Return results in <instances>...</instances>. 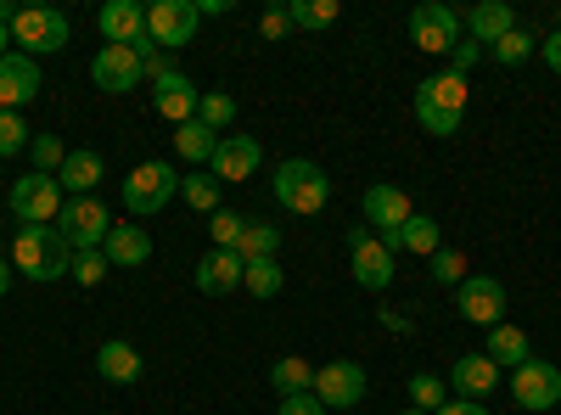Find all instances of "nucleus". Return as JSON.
<instances>
[{"instance_id": "f3484780", "label": "nucleus", "mask_w": 561, "mask_h": 415, "mask_svg": "<svg viewBox=\"0 0 561 415\" xmlns=\"http://www.w3.org/2000/svg\"><path fill=\"white\" fill-rule=\"evenodd\" d=\"M96 28H102V39L107 45H147L152 34H147V7H135V0H107V7L96 12Z\"/></svg>"}, {"instance_id": "1a4fd4ad", "label": "nucleus", "mask_w": 561, "mask_h": 415, "mask_svg": "<svg viewBox=\"0 0 561 415\" xmlns=\"http://www.w3.org/2000/svg\"><path fill=\"white\" fill-rule=\"evenodd\" d=\"M197 7L192 0H152L147 7V34L158 51H180V45H192L197 39Z\"/></svg>"}, {"instance_id": "9d476101", "label": "nucleus", "mask_w": 561, "mask_h": 415, "mask_svg": "<svg viewBox=\"0 0 561 415\" xmlns=\"http://www.w3.org/2000/svg\"><path fill=\"white\" fill-rule=\"evenodd\" d=\"M410 39H415V51H427V57H449L460 45V18L444 0H427V7L410 12Z\"/></svg>"}, {"instance_id": "ea45409f", "label": "nucleus", "mask_w": 561, "mask_h": 415, "mask_svg": "<svg viewBox=\"0 0 561 415\" xmlns=\"http://www.w3.org/2000/svg\"><path fill=\"white\" fill-rule=\"evenodd\" d=\"M107 269H113V264H107L102 247H96V253H73V281H79V287H102Z\"/></svg>"}, {"instance_id": "7ed1b4c3", "label": "nucleus", "mask_w": 561, "mask_h": 415, "mask_svg": "<svg viewBox=\"0 0 561 415\" xmlns=\"http://www.w3.org/2000/svg\"><path fill=\"white\" fill-rule=\"evenodd\" d=\"M466 118V79L460 73H433L415 84V124L427 135H455Z\"/></svg>"}, {"instance_id": "4468645a", "label": "nucleus", "mask_w": 561, "mask_h": 415, "mask_svg": "<svg viewBox=\"0 0 561 415\" xmlns=\"http://www.w3.org/2000/svg\"><path fill=\"white\" fill-rule=\"evenodd\" d=\"M359 208H365L370 230H377V237H382V247L393 253V237L404 230V219L415 214V208H410V197H404L399 186H370V192L359 197Z\"/></svg>"}, {"instance_id": "393cba45", "label": "nucleus", "mask_w": 561, "mask_h": 415, "mask_svg": "<svg viewBox=\"0 0 561 415\" xmlns=\"http://www.w3.org/2000/svg\"><path fill=\"white\" fill-rule=\"evenodd\" d=\"M466 28H472V39H478V45H500L511 28H517V12H511L505 0H483V7L466 12Z\"/></svg>"}, {"instance_id": "a19ab883", "label": "nucleus", "mask_w": 561, "mask_h": 415, "mask_svg": "<svg viewBox=\"0 0 561 415\" xmlns=\"http://www.w3.org/2000/svg\"><path fill=\"white\" fill-rule=\"evenodd\" d=\"M460 269H466V258H460V253H449V247H438V253H433V281H438V287H460V281H466Z\"/></svg>"}, {"instance_id": "473e14b6", "label": "nucleus", "mask_w": 561, "mask_h": 415, "mask_svg": "<svg viewBox=\"0 0 561 415\" xmlns=\"http://www.w3.org/2000/svg\"><path fill=\"white\" fill-rule=\"evenodd\" d=\"M197 118L214 129V135H225L230 124H237V96H225V90H203V102H197Z\"/></svg>"}, {"instance_id": "4c0bfd02", "label": "nucleus", "mask_w": 561, "mask_h": 415, "mask_svg": "<svg viewBox=\"0 0 561 415\" xmlns=\"http://www.w3.org/2000/svg\"><path fill=\"white\" fill-rule=\"evenodd\" d=\"M28 141H34V135H28L23 113H0V158H18Z\"/></svg>"}, {"instance_id": "5701e85b", "label": "nucleus", "mask_w": 561, "mask_h": 415, "mask_svg": "<svg viewBox=\"0 0 561 415\" xmlns=\"http://www.w3.org/2000/svg\"><path fill=\"white\" fill-rule=\"evenodd\" d=\"M242 269H248V264L230 253V247H214V253L197 264V287H203L208 298H225V292L242 287Z\"/></svg>"}, {"instance_id": "f03ea898", "label": "nucleus", "mask_w": 561, "mask_h": 415, "mask_svg": "<svg viewBox=\"0 0 561 415\" xmlns=\"http://www.w3.org/2000/svg\"><path fill=\"white\" fill-rule=\"evenodd\" d=\"M270 192H275V203L287 208V214H320L325 203H332V180H325V169L320 163H309V158H287L275 169V180H270Z\"/></svg>"}, {"instance_id": "2f4dec72", "label": "nucleus", "mask_w": 561, "mask_h": 415, "mask_svg": "<svg viewBox=\"0 0 561 415\" xmlns=\"http://www.w3.org/2000/svg\"><path fill=\"white\" fill-rule=\"evenodd\" d=\"M280 281H287V275H280V258H253V264L242 269V287H248L253 298H275Z\"/></svg>"}, {"instance_id": "a878e982", "label": "nucleus", "mask_w": 561, "mask_h": 415, "mask_svg": "<svg viewBox=\"0 0 561 415\" xmlns=\"http://www.w3.org/2000/svg\"><path fill=\"white\" fill-rule=\"evenodd\" d=\"M219 141H225V135H214L203 118H192V124H180V129H174V152H180L185 163H214Z\"/></svg>"}, {"instance_id": "bb28decb", "label": "nucleus", "mask_w": 561, "mask_h": 415, "mask_svg": "<svg viewBox=\"0 0 561 415\" xmlns=\"http://www.w3.org/2000/svg\"><path fill=\"white\" fill-rule=\"evenodd\" d=\"M494 365H511V371H517L523 359H534V348H528V332L523 326H511V320H500V326L489 332V348H483Z\"/></svg>"}, {"instance_id": "8fccbe9b", "label": "nucleus", "mask_w": 561, "mask_h": 415, "mask_svg": "<svg viewBox=\"0 0 561 415\" xmlns=\"http://www.w3.org/2000/svg\"><path fill=\"white\" fill-rule=\"evenodd\" d=\"M12 18H18V7H12V0H0V28H12Z\"/></svg>"}, {"instance_id": "e433bc0d", "label": "nucleus", "mask_w": 561, "mask_h": 415, "mask_svg": "<svg viewBox=\"0 0 561 415\" xmlns=\"http://www.w3.org/2000/svg\"><path fill=\"white\" fill-rule=\"evenodd\" d=\"M28 152H34V174H62V163H68V147L57 135H34Z\"/></svg>"}, {"instance_id": "9b49d317", "label": "nucleus", "mask_w": 561, "mask_h": 415, "mask_svg": "<svg viewBox=\"0 0 561 415\" xmlns=\"http://www.w3.org/2000/svg\"><path fill=\"white\" fill-rule=\"evenodd\" d=\"M62 186H57V174H23L18 186H12V214L23 224H57L62 214Z\"/></svg>"}, {"instance_id": "f704fd0d", "label": "nucleus", "mask_w": 561, "mask_h": 415, "mask_svg": "<svg viewBox=\"0 0 561 415\" xmlns=\"http://www.w3.org/2000/svg\"><path fill=\"white\" fill-rule=\"evenodd\" d=\"M180 197H185V208H197V214H219V180L214 174H185Z\"/></svg>"}, {"instance_id": "de8ad7c7", "label": "nucleus", "mask_w": 561, "mask_h": 415, "mask_svg": "<svg viewBox=\"0 0 561 415\" xmlns=\"http://www.w3.org/2000/svg\"><path fill=\"white\" fill-rule=\"evenodd\" d=\"M230 0H197V18H225Z\"/></svg>"}, {"instance_id": "49530a36", "label": "nucleus", "mask_w": 561, "mask_h": 415, "mask_svg": "<svg viewBox=\"0 0 561 415\" xmlns=\"http://www.w3.org/2000/svg\"><path fill=\"white\" fill-rule=\"evenodd\" d=\"M539 57H545V62H550L556 73H561V28H556L550 39H539Z\"/></svg>"}, {"instance_id": "3c124183", "label": "nucleus", "mask_w": 561, "mask_h": 415, "mask_svg": "<svg viewBox=\"0 0 561 415\" xmlns=\"http://www.w3.org/2000/svg\"><path fill=\"white\" fill-rule=\"evenodd\" d=\"M0 57H12V28H0Z\"/></svg>"}, {"instance_id": "ddd939ff", "label": "nucleus", "mask_w": 561, "mask_h": 415, "mask_svg": "<svg viewBox=\"0 0 561 415\" xmlns=\"http://www.w3.org/2000/svg\"><path fill=\"white\" fill-rule=\"evenodd\" d=\"M455 292H460V314L472 320V326L494 332L500 320H505V287L494 281V275H466Z\"/></svg>"}, {"instance_id": "a18cd8bd", "label": "nucleus", "mask_w": 561, "mask_h": 415, "mask_svg": "<svg viewBox=\"0 0 561 415\" xmlns=\"http://www.w3.org/2000/svg\"><path fill=\"white\" fill-rule=\"evenodd\" d=\"M433 415H489L483 404H472V399H449V404H438Z\"/></svg>"}, {"instance_id": "dca6fc26", "label": "nucleus", "mask_w": 561, "mask_h": 415, "mask_svg": "<svg viewBox=\"0 0 561 415\" xmlns=\"http://www.w3.org/2000/svg\"><path fill=\"white\" fill-rule=\"evenodd\" d=\"M90 79H96V90H107V96H124V90H135L147 73H140V57L129 45H102L96 62H90Z\"/></svg>"}, {"instance_id": "2eb2a0df", "label": "nucleus", "mask_w": 561, "mask_h": 415, "mask_svg": "<svg viewBox=\"0 0 561 415\" xmlns=\"http://www.w3.org/2000/svg\"><path fill=\"white\" fill-rule=\"evenodd\" d=\"M34 96H39V62L23 51L0 57V113H23Z\"/></svg>"}, {"instance_id": "f8f14e48", "label": "nucleus", "mask_w": 561, "mask_h": 415, "mask_svg": "<svg viewBox=\"0 0 561 415\" xmlns=\"http://www.w3.org/2000/svg\"><path fill=\"white\" fill-rule=\"evenodd\" d=\"M511 399H517L523 410H556L561 404V371L550 359H523L517 371H511Z\"/></svg>"}, {"instance_id": "c03bdc74", "label": "nucleus", "mask_w": 561, "mask_h": 415, "mask_svg": "<svg viewBox=\"0 0 561 415\" xmlns=\"http://www.w3.org/2000/svg\"><path fill=\"white\" fill-rule=\"evenodd\" d=\"M275 415H325V404L314 393H287V399L275 404Z\"/></svg>"}, {"instance_id": "20e7f679", "label": "nucleus", "mask_w": 561, "mask_h": 415, "mask_svg": "<svg viewBox=\"0 0 561 415\" xmlns=\"http://www.w3.org/2000/svg\"><path fill=\"white\" fill-rule=\"evenodd\" d=\"M12 39L23 45V57H57L73 39V23L57 7H18L12 18Z\"/></svg>"}, {"instance_id": "a211bd4d", "label": "nucleus", "mask_w": 561, "mask_h": 415, "mask_svg": "<svg viewBox=\"0 0 561 415\" xmlns=\"http://www.w3.org/2000/svg\"><path fill=\"white\" fill-rule=\"evenodd\" d=\"M197 102H203V90H197L192 79H185L180 68H174L169 79H158V84H152V107H158V113H163L174 129L197 118Z\"/></svg>"}, {"instance_id": "b1692460", "label": "nucleus", "mask_w": 561, "mask_h": 415, "mask_svg": "<svg viewBox=\"0 0 561 415\" xmlns=\"http://www.w3.org/2000/svg\"><path fill=\"white\" fill-rule=\"evenodd\" d=\"M102 174H107L102 152H68V163H62V174H57V186H62L68 197H96Z\"/></svg>"}, {"instance_id": "58836bf2", "label": "nucleus", "mask_w": 561, "mask_h": 415, "mask_svg": "<svg viewBox=\"0 0 561 415\" xmlns=\"http://www.w3.org/2000/svg\"><path fill=\"white\" fill-rule=\"evenodd\" d=\"M208 230H214V242H219V247H230V253H237V242H242V230H248V214H230V208H219Z\"/></svg>"}, {"instance_id": "37998d69", "label": "nucleus", "mask_w": 561, "mask_h": 415, "mask_svg": "<svg viewBox=\"0 0 561 415\" xmlns=\"http://www.w3.org/2000/svg\"><path fill=\"white\" fill-rule=\"evenodd\" d=\"M478 57H483V45H478V39H460L455 51H449V73H460V79H466V73L478 68Z\"/></svg>"}, {"instance_id": "4be33fe9", "label": "nucleus", "mask_w": 561, "mask_h": 415, "mask_svg": "<svg viewBox=\"0 0 561 415\" xmlns=\"http://www.w3.org/2000/svg\"><path fill=\"white\" fill-rule=\"evenodd\" d=\"M96 371H102V382L129 388V382H140V371H147V359H140V348H135V343L113 337V343H102V348H96Z\"/></svg>"}, {"instance_id": "0eeeda50", "label": "nucleus", "mask_w": 561, "mask_h": 415, "mask_svg": "<svg viewBox=\"0 0 561 415\" xmlns=\"http://www.w3.org/2000/svg\"><path fill=\"white\" fill-rule=\"evenodd\" d=\"M348 258H354V287H365V292H388L393 287V253L382 247L377 230L354 224L348 230Z\"/></svg>"}, {"instance_id": "aec40b11", "label": "nucleus", "mask_w": 561, "mask_h": 415, "mask_svg": "<svg viewBox=\"0 0 561 415\" xmlns=\"http://www.w3.org/2000/svg\"><path fill=\"white\" fill-rule=\"evenodd\" d=\"M259 163H264V147L253 141V135H225L208 169H214V180H219V186H230V180H248Z\"/></svg>"}, {"instance_id": "79ce46f5", "label": "nucleus", "mask_w": 561, "mask_h": 415, "mask_svg": "<svg viewBox=\"0 0 561 415\" xmlns=\"http://www.w3.org/2000/svg\"><path fill=\"white\" fill-rule=\"evenodd\" d=\"M259 34H264V39H287V34H293V12H287V7H264Z\"/></svg>"}, {"instance_id": "09e8293b", "label": "nucleus", "mask_w": 561, "mask_h": 415, "mask_svg": "<svg viewBox=\"0 0 561 415\" xmlns=\"http://www.w3.org/2000/svg\"><path fill=\"white\" fill-rule=\"evenodd\" d=\"M7 287H12V264H7V253H0V298H7Z\"/></svg>"}, {"instance_id": "f257e3e1", "label": "nucleus", "mask_w": 561, "mask_h": 415, "mask_svg": "<svg viewBox=\"0 0 561 415\" xmlns=\"http://www.w3.org/2000/svg\"><path fill=\"white\" fill-rule=\"evenodd\" d=\"M12 264L23 281H62V275H73V247L57 224H23L12 237Z\"/></svg>"}, {"instance_id": "c9c22d12", "label": "nucleus", "mask_w": 561, "mask_h": 415, "mask_svg": "<svg viewBox=\"0 0 561 415\" xmlns=\"http://www.w3.org/2000/svg\"><path fill=\"white\" fill-rule=\"evenodd\" d=\"M438 404H449V382L444 377H433V371H415L410 377V410H438Z\"/></svg>"}, {"instance_id": "cd10ccee", "label": "nucleus", "mask_w": 561, "mask_h": 415, "mask_svg": "<svg viewBox=\"0 0 561 415\" xmlns=\"http://www.w3.org/2000/svg\"><path fill=\"white\" fill-rule=\"evenodd\" d=\"M421 253V258H433L444 242H438V219H427V214H410L404 219V230H399V237H393V253Z\"/></svg>"}, {"instance_id": "7c9ffc66", "label": "nucleus", "mask_w": 561, "mask_h": 415, "mask_svg": "<svg viewBox=\"0 0 561 415\" xmlns=\"http://www.w3.org/2000/svg\"><path fill=\"white\" fill-rule=\"evenodd\" d=\"M489 57H494L500 68H517V62H528V57H539V39H534V34H528V28L517 23V28H511V34H505L500 45H489Z\"/></svg>"}, {"instance_id": "39448f33", "label": "nucleus", "mask_w": 561, "mask_h": 415, "mask_svg": "<svg viewBox=\"0 0 561 415\" xmlns=\"http://www.w3.org/2000/svg\"><path fill=\"white\" fill-rule=\"evenodd\" d=\"M169 197H180V174L174 163H135L129 180H124V208L135 219H152L169 208Z\"/></svg>"}, {"instance_id": "423d86ee", "label": "nucleus", "mask_w": 561, "mask_h": 415, "mask_svg": "<svg viewBox=\"0 0 561 415\" xmlns=\"http://www.w3.org/2000/svg\"><path fill=\"white\" fill-rule=\"evenodd\" d=\"M57 230L68 237L73 253H96L107 242V230H113V214L102 197H68L62 214H57Z\"/></svg>"}, {"instance_id": "412c9836", "label": "nucleus", "mask_w": 561, "mask_h": 415, "mask_svg": "<svg viewBox=\"0 0 561 415\" xmlns=\"http://www.w3.org/2000/svg\"><path fill=\"white\" fill-rule=\"evenodd\" d=\"M102 253H107V264H118V269H140V264L152 258L147 224H113V230H107V242H102Z\"/></svg>"}, {"instance_id": "603ef678", "label": "nucleus", "mask_w": 561, "mask_h": 415, "mask_svg": "<svg viewBox=\"0 0 561 415\" xmlns=\"http://www.w3.org/2000/svg\"><path fill=\"white\" fill-rule=\"evenodd\" d=\"M399 415H427V410H399Z\"/></svg>"}, {"instance_id": "c85d7f7f", "label": "nucleus", "mask_w": 561, "mask_h": 415, "mask_svg": "<svg viewBox=\"0 0 561 415\" xmlns=\"http://www.w3.org/2000/svg\"><path fill=\"white\" fill-rule=\"evenodd\" d=\"M270 388H275L280 399H287V393H309V388H314V365L298 359V354L275 359V365H270Z\"/></svg>"}, {"instance_id": "6ab92c4d", "label": "nucleus", "mask_w": 561, "mask_h": 415, "mask_svg": "<svg viewBox=\"0 0 561 415\" xmlns=\"http://www.w3.org/2000/svg\"><path fill=\"white\" fill-rule=\"evenodd\" d=\"M449 388H455V399H489L494 388H500V365L489 359V354H460L455 365H449Z\"/></svg>"}, {"instance_id": "72a5a7b5", "label": "nucleus", "mask_w": 561, "mask_h": 415, "mask_svg": "<svg viewBox=\"0 0 561 415\" xmlns=\"http://www.w3.org/2000/svg\"><path fill=\"white\" fill-rule=\"evenodd\" d=\"M287 12H293V28H332L343 18L337 0H293Z\"/></svg>"}, {"instance_id": "6e6552de", "label": "nucleus", "mask_w": 561, "mask_h": 415, "mask_svg": "<svg viewBox=\"0 0 561 415\" xmlns=\"http://www.w3.org/2000/svg\"><path fill=\"white\" fill-rule=\"evenodd\" d=\"M365 365H354V359H325L320 371H314V399L325 404V410H354V404H365Z\"/></svg>"}, {"instance_id": "c756f323", "label": "nucleus", "mask_w": 561, "mask_h": 415, "mask_svg": "<svg viewBox=\"0 0 561 415\" xmlns=\"http://www.w3.org/2000/svg\"><path fill=\"white\" fill-rule=\"evenodd\" d=\"M280 253V224H264V219H248L242 242H237V258L253 264V258H275Z\"/></svg>"}]
</instances>
